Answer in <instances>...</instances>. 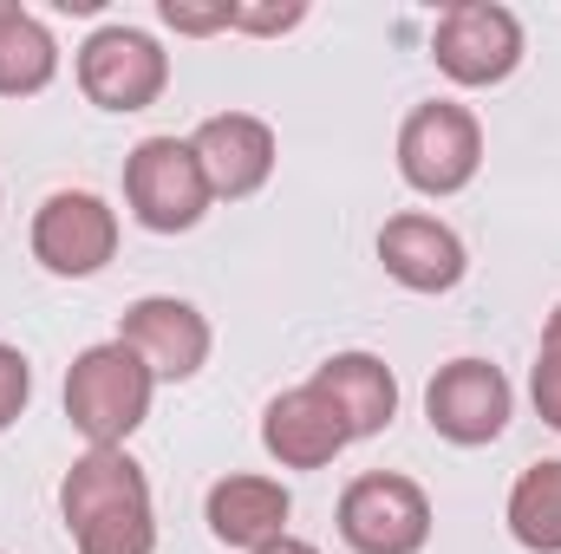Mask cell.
<instances>
[{
  "label": "cell",
  "instance_id": "6da1fadb",
  "mask_svg": "<svg viewBox=\"0 0 561 554\" xmlns=\"http://www.w3.org/2000/svg\"><path fill=\"white\" fill-rule=\"evenodd\" d=\"M59 516L79 554H157L150 476L131 450H85L59 483Z\"/></svg>",
  "mask_w": 561,
  "mask_h": 554
},
{
  "label": "cell",
  "instance_id": "7a4b0ae2",
  "mask_svg": "<svg viewBox=\"0 0 561 554\" xmlns=\"http://www.w3.org/2000/svg\"><path fill=\"white\" fill-rule=\"evenodd\" d=\"M150 399H157V379L125 339L85 346L66 372V417L92 450H125V437L150 417Z\"/></svg>",
  "mask_w": 561,
  "mask_h": 554
},
{
  "label": "cell",
  "instance_id": "3957f363",
  "mask_svg": "<svg viewBox=\"0 0 561 554\" xmlns=\"http://www.w3.org/2000/svg\"><path fill=\"white\" fill-rule=\"evenodd\" d=\"M209 183H203V163L190 138H144L125 157V209L138 216L150 235H183L203 222L209 209Z\"/></svg>",
  "mask_w": 561,
  "mask_h": 554
},
{
  "label": "cell",
  "instance_id": "277c9868",
  "mask_svg": "<svg viewBox=\"0 0 561 554\" xmlns=\"http://www.w3.org/2000/svg\"><path fill=\"white\" fill-rule=\"evenodd\" d=\"M483 170V125L470 105L431 99L399 125V176L419 196H457Z\"/></svg>",
  "mask_w": 561,
  "mask_h": 554
},
{
  "label": "cell",
  "instance_id": "5b68a950",
  "mask_svg": "<svg viewBox=\"0 0 561 554\" xmlns=\"http://www.w3.org/2000/svg\"><path fill=\"white\" fill-rule=\"evenodd\" d=\"M431 59L450 85H503L516 66H523V20L496 0H457L437 13V33H431Z\"/></svg>",
  "mask_w": 561,
  "mask_h": 554
},
{
  "label": "cell",
  "instance_id": "8992f818",
  "mask_svg": "<svg viewBox=\"0 0 561 554\" xmlns=\"http://www.w3.org/2000/svg\"><path fill=\"white\" fill-rule=\"evenodd\" d=\"M340 542L353 554H419L431 542V496L392 470L353 476L340 496Z\"/></svg>",
  "mask_w": 561,
  "mask_h": 554
},
{
  "label": "cell",
  "instance_id": "52a82bcc",
  "mask_svg": "<svg viewBox=\"0 0 561 554\" xmlns=\"http://www.w3.org/2000/svg\"><path fill=\"white\" fill-rule=\"evenodd\" d=\"M118 255V209L92 189H53L33 216V262L59 280H85Z\"/></svg>",
  "mask_w": 561,
  "mask_h": 554
},
{
  "label": "cell",
  "instance_id": "ba28073f",
  "mask_svg": "<svg viewBox=\"0 0 561 554\" xmlns=\"http://www.w3.org/2000/svg\"><path fill=\"white\" fill-rule=\"evenodd\" d=\"M510 412H516V392L503 379V366L490 359H450L431 372L424 385V417L444 443L457 450H477V443H496L510 430Z\"/></svg>",
  "mask_w": 561,
  "mask_h": 554
},
{
  "label": "cell",
  "instance_id": "9c48e42d",
  "mask_svg": "<svg viewBox=\"0 0 561 554\" xmlns=\"http://www.w3.org/2000/svg\"><path fill=\"white\" fill-rule=\"evenodd\" d=\"M170 85V53L138 26H99L79 46V92L99 112H144Z\"/></svg>",
  "mask_w": 561,
  "mask_h": 554
},
{
  "label": "cell",
  "instance_id": "30bf717a",
  "mask_svg": "<svg viewBox=\"0 0 561 554\" xmlns=\"http://www.w3.org/2000/svg\"><path fill=\"white\" fill-rule=\"evenodd\" d=\"M118 339L150 366L157 385H183V379H196L209 366V320L190 300H176V293H144V300H131L125 320H118Z\"/></svg>",
  "mask_w": 561,
  "mask_h": 554
},
{
  "label": "cell",
  "instance_id": "8fae6325",
  "mask_svg": "<svg viewBox=\"0 0 561 554\" xmlns=\"http://www.w3.org/2000/svg\"><path fill=\"white\" fill-rule=\"evenodd\" d=\"M190 150L203 163L209 196H222V203H242V196H255L275 176V125L255 118V112H216V118H203Z\"/></svg>",
  "mask_w": 561,
  "mask_h": 554
},
{
  "label": "cell",
  "instance_id": "7c38bea8",
  "mask_svg": "<svg viewBox=\"0 0 561 554\" xmlns=\"http://www.w3.org/2000/svg\"><path fill=\"white\" fill-rule=\"evenodd\" d=\"M379 262H386V275L399 280V287H412V293H450L463 280V268H470L457 229L437 222V216H424V209H405V216H392L379 229Z\"/></svg>",
  "mask_w": 561,
  "mask_h": 554
},
{
  "label": "cell",
  "instance_id": "4fadbf2b",
  "mask_svg": "<svg viewBox=\"0 0 561 554\" xmlns=\"http://www.w3.org/2000/svg\"><path fill=\"white\" fill-rule=\"evenodd\" d=\"M307 385L340 412V424H346L353 443H359V437H379V430L399 417V379H392V366H386L379 353H333L327 366H313Z\"/></svg>",
  "mask_w": 561,
  "mask_h": 554
},
{
  "label": "cell",
  "instance_id": "5bb4252c",
  "mask_svg": "<svg viewBox=\"0 0 561 554\" xmlns=\"http://www.w3.org/2000/svg\"><path fill=\"white\" fill-rule=\"evenodd\" d=\"M346 443H353V437H346L340 412H333L313 385L280 392L275 405L262 412V450L275 457L280 470H327Z\"/></svg>",
  "mask_w": 561,
  "mask_h": 554
},
{
  "label": "cell",
  "instance_id": "9a60e30c",
  "mask_svg": "<svg viewBox=\"0 0 561 554\" xmlns=\"http://www.w3.org/2000/svg\"><path fill=\"white\" fill-rule=\"evenodd\" d=\"M287 516H294V496H287V483L275 476H222V483H209V496H203V522H209V535L222 542V549H262V542H275L287 535Z\"/></svg>",
  "mask_w": 561,
  "mask_h": 554
},
{
  "label": "cell",
  "instance_id": "2e32d148",
  "mask_svg": "<svg viewBox=\"0 0 561 554\" xmlns=\"http://www.w3.org/2000/svg\"><path fill=\"white\" fill-rule=\"evenodd\" d=\"M53 72H59V39L46 33L39 13L20 7L0 26V99H33L53 85Z\"/></svg>",
  "mask_w": 561,
  "mask_h": 554
},
{
  "label": "cell",
  "instance_id": "e0dca14e",
  "mask_svg": "<svg viewBox=\"0 0 561 554\" xmlns=\"http://www.w3.org/2000/svg\"><path fill=\"white\" fill-rule=\"evenodd\" d=\"M510 535L529 554H561V463H529L510 489Z\"/></svg>",
  "mask_w": 561,
  "mask_h": 554
},
{
  "label": "cell",
  "instance_id": "ac0fdd59",
  "mask_svg": "<svg viewBox=\"0 0 561 554\" xmlns=\"http://www.w3.org/2000/svg\"><path fill=\"white\" fill-rule=\"evenodd\" d=\"M307 20V0H287V7H249V0H229V33H294Z\"/></svg>",
  "mask_w": 561,
  "mask_h": 554
},
{
  "label": "cell",
  "instance_id": "d6986e66",
  "mask_svg": "<svg viewBox=\"0 0 561 554\" xmlns=\"http://www.w3.org/2000/svg\"><path fill=\"white\" fill-rule=\"evenodd\" d=\"M26 399H33V366H26V353H20V346H7V339H0V430L26 412Z\"/></svg>",
  "mask_w": 561,
  "mask_h": 554
},
{
  "label": "cell",
  "instance_id": "ffe728a7",
  "mask_svg": "<svg viewBox=\"0 0 561 554\" xmlns=\"http://www.w3.org/2000/svg\"><path fill=\"white\" fill-rule=\"evenodd\" d=\"M157 13H163V26H176V33H190V39H203V33H229V0H216V7H190V0H163Z\"/></svg>",
  "mask_w": 561,
  "mask_h": 554
},
{
  "label": "cell",
  "instance_id": "44dd1931",
  "mask_svg": "<svg viewBox=\"0 0 561 554\" xmlns=\"http://www.w3.org/2000/svg\"><path fill=\"white\" fill-rule=\"evenodd\" d=\"M529 399H536L542 424L561 430V359H556V353H542V359H536V372H529Z\"/></svg>",
  "mask_w": 561,
  "mask_h": 554
},
{
  "label": "cell",
  "instance_id": "7402d4cb",
  "mask_svg": "<svg viewBox=\"0 0 561 554\" xmlns=\"http://www.w3.org/2000/svg\"><path fill=\"white\" fill-rule=\"evenodd\" d=\"M255 554H320L313 542H300V535H275V542H262Z\"/></svg>",
  "mask_w": 561,
  "mask_h": 554
},
{
  "label": "cell",
  "instance_id": "603a6c76",
  "mask_svg": "<svg viewBox=\"0 0 561 554\" xmlns=\"http://www.w3.org/2000/svg\"><path fill=\"white\" fill-rule=\"evenodd\" d=\"M542 353H556L561 359V307L549 313V326H542Z\"/></svg>",
  "mask_w": 561,
  "mask_h": 554
},
{
  "label": "cell",
  "instance_id": "cb8c5ba5",
  "mask_svg": "<svg viewBox=\"0 0 561 554\" xmlns=\"http://www.w3.org/2000/svg\"><path fill=\"white\" fill-rule=\"evenodd\" d=\"M13 13H20V7H13V0H0V26H7V20H13Z\"/></svg>",
  "mask_w": 561,
  "mask_h": 554
}]
</instances>
